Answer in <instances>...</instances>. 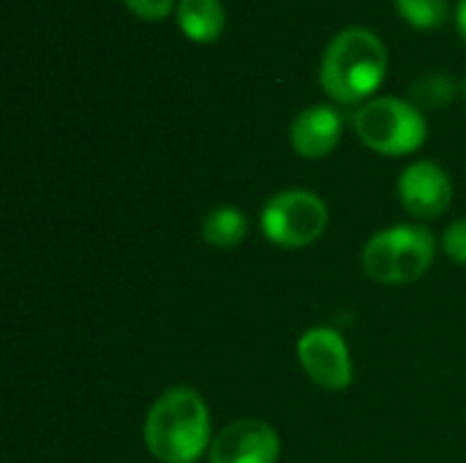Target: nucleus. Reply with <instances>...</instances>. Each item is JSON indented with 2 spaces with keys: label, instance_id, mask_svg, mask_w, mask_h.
<instances>
[{
  "label": "nucleus",
  "instance_id": "ddd939ff",
  "mask_svg": "<svg viewBox=\"0 0 466 463\" xmlns=\"http://www.w3.org/2000/svg\"><path fill=\"white\" fill-rule=\"evenodd\" d=\"M396 8L401 14V19L418 30H434L440 25H445L451 8L448 0H396Z\"/></svg>",
  "mask_w": 466,
  "mask_h": 463
},
{
  "label": "nucleus",
  "instance_id": "dca6fc26",
  "mask_svg": "<svg viewBox=\"0 0 466 463\" xmlns=\"http://www.w3.org/2000/svg\"><path fill=\"white\" fill-rule=\"evenodd\" d=\"M456 27L459 35L466 41V0H459V11H456Z\"/></svg>",
  "mask_w": 466,
  "mask_h": 463
},
{
  "label": "nucleus",
  "instance_id": "9b49d317",
  "mask_svg": "<svg viewBox=\"0 0 466 463\" xmlns=\"http://www.w3.org/2000/svg\"><path fill=\"white\" fill-rule=\"evenodd\" d=\"M248 232V221L238 207H216L202 221V237L213 248H238Z\"/></svg>",
  "mask_w": 466,
  "mask_h": 463
},
{
  "label": "nucleus",
  "instance_id": "0eeeda50",
  "mask_svg": "<svg viewBox=\"0 0 466 463\" xmlns=\"http://www.w3.org/2000/svg\"><path fill=\"white\" fill-rule=\"evenodd\" d=\"M281 456V439L265 420H235L224 426L208 450L210 463H276Z\"/></svg>",
  "mask_w": 466,
  "mask_h": 463
},
{
  "label": "nucleus",
  "instance_id": "20e7f679",
  "mask_svg": "<svg viewBox=\"0 0 466 463\" xmlns=\"http://www.w3.org/2000/svg\"><path fill=\"white\" fill-rule=\"evenodd\" d=\"M358 139L380 156H410L423 147L429 126L423 112L393 96L366 101L352 117Z\"/></svg>",
  "mask_w": 466,
  "mask_h": 463
},
{
  "label": "nucleus",
  "instance_id": "4468645a",
  "mask_svg": "<svg viewBox=\"0 0 466 463\" xmlns=\"http://www.w3.org/2000/svg\"><path fill=\"white\" fill-rule=\"evenodd\" d=\"M123 3L131 14L147 22H161L172 14V8H177L175 0H123Z\"/></svg>",
  "mask_w": 466,
  "mask_h": 463
},
{
  "label": "nucleus",
  "instance_id": "f8f14e48",
  "mask_svg": "<svg viewBox=\"0 0 466 463\" xmlns=\"http://www.w3.org/2000/svg\"><path fill=\"white\" fill-rule=\"evenodd\" d=\"M456 96V82L445 71H426L410 85V104L423 109H445Z\"/></svg>",
  "mask_w": 466,
  "mask_h": 463
},
{
  "label": "nucleus",
  "instance_id": "f257e3e1",
  "mask_svg": "<svg viewBox=\"0 0 466 463\" xmlns=\"http://www.w3.org/2000/svg\"><path fill=\"white\" fill-rule=\"evenodd\" d=\"M142 437L156 461L194 463L213 442L205 398L186 385L164 390L145 418Z\"/></svg>",
  "mask_w": 466,
  "mask_h": 463
},
{
  "label": "nucleus",
  "instance_id": "423d86ee",
  "mask_svg": "<svg viewBox=\"0 0 466 463\" xmlns=\"http://www.w3.org/2000/svg\"><path fill=\"white\" fill-rule=\"evenodd\" d=\"M298 360L306 377L325 390H344L352 385V355L333 327L306 330L298 338Z\"/></svg>",
  "mask_w": 466,
  "mask_h": 463
},
{
  "label": "nucleus",
  "instance_id": "7ed1b4c3",
  "mask_svg": "<svg viewBox=\"0 0 466 463\" xmlns=\"http://www.w3.org/2000/svg\"><path fill=\"white\" fill-rule=\"evenodd\" d=\"M434 254V235L423 226L404 224L369 237L360 262L371 281L385 287H404L429 273Z\"/></svg>",
  "mask_w": 466,
  "mask_h": 463
},
{
  "label": "nucleus",
  "instance_id": "6e6552de",
  "mask_svg": "<svg viewBox=\"0 0 466 463\" xmlns=\"http://www.w3.org/2000/svg\"><path fill=\"white\" fill-rule=\"evenodd\" d=\"M399 199L412 218H437L453 202L451 175L434 161H415L399 177Z\"/></svg>",
  "mask_w": 466,
  "mask_h": 463
},
{
  "label": "nucleus",
  "instance_id": "f03ea898",
  "mask_svg": "<svg viewBox=\"0 0 466 463\" xmlns=\"http://www.w3.org/2000/svg\"><path fill=\"white\" fill-rule=\"evenodd\" d=\"M388 74V49L369 27H344L319 63V85L339 104H360L377 93Z\"/></svg>",
  "mask_w": 466,
  "mask_h": 463
},
{
  "label": "nucleus",
  "instance_id": "2eb2a0df",
  "mask_svg": "<svg viewBox=\"0 0 466 463\" xmlns=\"http://www.w3.org/2000/svg\"><path fill=\"white\" fill-rule=\"evenodd\" d=\"M442 248H445V254H448L453 262L466 265V218L453 221V224L445 229V235H442Z\"/></svg>",
  "mask_w": 466,
  "mask_h": 463
},
{
  "label": "nucleus",
  "instance_id": "9d476101",
  "mask_svg": "<svg viewBox=\"0 0 466 463\" xmlns=\"http://www.w3.org/2000/svg\"><path fill=\"white\" fill-rule=\"evenodd\" d=\"M175 16H177L183 35L194 44L218 41L227 25L221 0H177Z\"/></svg>",
  "mask_w": 466,
  "mask_h": 463
},
{
  "label": "nucleus",
  "instance_id": "39448f33",
  "mask_svg": "<svg viewBox=\"0 0 466 463\" xmlns=\"http://www.w3.org/2000/svg\"><path fill=\"white\" fill-rule=\"evenodd\" d=\"M328 205L319 194L306 188H289L268 199L259 213L265 237L279 248L314 246L328 229Z\"/></svg>",
  "mask_w": 466,
  "mask_h": 463
},
{
  "label": "nucleus",
  "instance_id": "1a4fd4ad",
  "mask_svg": "<svg viewBox=\"0 0 466 463\" xmlns=\"http://www.w3.org/2000/svg\"><path fill=\"white\" fill-rule=\"evenodd\" d=\"M341 139V115L328 104H314L303 109L289 126V142L303 158H325L336 150Z\"/></svg>",
  "mask_w": 466,
  "mask_h": 463
},
{
  "label": "nucleus",
  "instance_id": "f3484780",
  "mask_svg": "<svg viewBox=\"0 0 466 463\" xmlns=\"http://www.w3.org/2000/svg\"><path fill=\"white\" fill-rule=\"evenodd\" d=\"M464 96H466V82H464Z\"/></svg>",
  "mask_w": 466,
  "mask_h": 463
}]
</instances>
